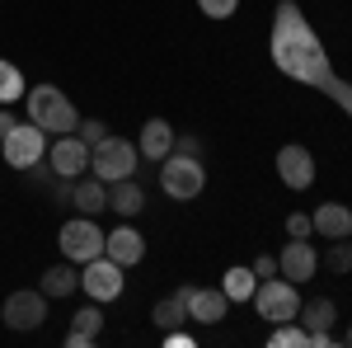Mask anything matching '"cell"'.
<instances>
[{"label":"cell","mask_w":352,"mask_h":348,"mask_svg":"<svg viewBox=\"0 0 352 348\" xmlns=\"http://www.w3.org/2000/svg\"><path fill=\"white\" fill-rule=\"evenodd\" d=\"M268 52H272V61H277L292 81L315 85L320 94H329V99L352 118V81H338V76H333L324 43H320V33L310 28V19L300 14L296 0H277V10H272Z\"/></svg>","instance_id":"obj_1"},{"label":"cell","mask_w":352,"mask_h":348,"mask_svg":"<svg viewBox=\"0 0 352 348\" xmlns=\"http://www.w3.org/2000/svg\"><path fill=\"white\" fill-rule=\"evenodd\" d=\"M24 104H28V118L52 136L76 132V123H80V118H76V104H71L56 85H33V90H24Z\"/></svg>","instance_id":"obj_2"},{"label":"cell","mask_w":352,"mask_h":348,"mask_svg":"<svg viewBox=\"0 0 352 348\" xmlns=\"http://www.w3.org/2000/svg\"><path fill=\"white\" fill-rule=\"evenodd\" d=\"M136 161H141V151H136V141H127V136H104L99 146H89V174L104 179V184L132 179Z\"/></svg>","instance_id":"obj_3"},{"label":"cell","mask_w":352,"mask_h":348,"mask_svg":"<svg viewBox=\"0 0 352 348\" xmlns=\"http://www.w3.org/2000/svg\"><path fill=\"white\" fill-rule=\"evenodd\" d=\"M254 306H258V316L268 325H287V320H296L300 316V296H296V283L292 278H263L258 287H254V296H249Z\"/></svg>","instance_id":"obj_4"},{"label":"cell","mask_w":352,"mask_h":348,"mask_svg":"<svg viewBox=\"0 0 352 348\" xmlns=\"http://www.w3.org/2000/svg\"><path fill=\"white\" fill-rule=\"evenodd\" d=\"M160 188L174 198V203H192V198L207 188V170H202V161H192V156L169 151L164 165H160Z\"/></svg>","instance_id":"obj_5"},{"label":"cell","mask_w":352,"mask_h":348,"mask_svg":"<svg viewBox=\"0 0 352 348\" xmlns=\"http://www.w3.org/2000/svg\"><path fill=\"white\" fill-rule=\"evenodd\" d=\"M0 156H5V165H14V170H33V165L47 156V132L33 118L28 123H14L5 132V141H0Z\"/></svg>","instance_id":"obj_6"},{"label":"cell","mask_w":352,"mask_h":348,"mask_svg":"<svg viewBox=\"0 0 352 348\" xmlns=\"http://www.w3.org/2000/svg\"><path fill=\"white\" fill-rule=\"evenodd\" d=\"M61 254L71 259V264H89V259H99L104 254V231L94 226V216H71L66 226H61Z\"/></svg>","instance_id":"obj_7"},{"label":"cell","mask_w":352,"mask_h":348,"mask_svg":"<svg viewBox=\"0 0 352 348\" xmlns=\"http://www.w3.org/2000/svg\"><path fill=\"white\" fill-rule=\"evenodd\" d=\"M80 287L89 292V301H118L122 296V264L109 259V254H99V259H89L80 264Z\"/></svg>","instance_id":"obj_8"},{"label":"cell","mask_w":352,"mask_h":348,"mask_svg":"<svg viewBox=\"0 0 352 348\" xmlns=\"http://www.w3.org/2000/svg\"><path fill=\"white\" fill-rule=\"evenodd\" d=\"M0 320L10 325V329H38V325L47 320V296H43V287L33 292V287H24V292H10L5 296V311H0Z\"/></svg>","instance_id":"obj_9"},{"label":"cell","mask_w":352,"mask_h":348,"mask_svg":"<svg viewBox=\"0 0 352 348\" xmlns=\"http://www.w3.org/2000/svg\"><path fill=\"white\" fill-rule=\"evenodd\" d=\"M47 170H52L56 179H80L85 170H89V146L76 132L56 136L52 146H47Z\"/></svg>","instance_id":"obj_10"},{"label":"cell","mask_w":352,"mask_h":348,"mask_svg":"<svg viewBox=\"0 0 352 348\" xmlns=\"http://www.w3.org/2000/svg\"><path fill=\"white\" fill-rule=\"evenodd\" d=\"M300 325H305V334H310V348H329L333 344V320H338V306L329 301V296H310L305 306H300Z\"/></svg>","instance_id":"obj_11"},{"label":"cell","mask_w":352,"mask_h":348,"mask_svg":"<svg viewBox=\"0 0 352 348\" xmlns=\"http://www.w3.org/2000/svg\"><path fill=\"white\" fill-rule=\"evenodd\" d=\"M277 174H282V184H287V188H296V193H300V188L315 184V156H310L305 146L292 141V146L277 151Z\"/></svg>","instance_id":"obj_12"},{"label":"cell","mask_w":352,"mask_h":348,"mask_svg":"<svg viewBox=\"0 0 352 348\" xmlns=\"http://www.w3.org/2000/svg\"><path fill=\"white\" fill-rule=\"evenodd\" d=\"M315 268H320V254L310 249V240H296V236H292V245L277 254V273L292 278V283H310Z\"/></svg>","instance_id":"obj_13"},{"label":"cell","mask_w":352,"mask_h":348,"mask_svg":"<svg viewBox=\"0 0 352 348\" xmlns=\"http://www.w3.org/2000/svg\"><path fill=\"white\" fill-rule=\"evenodd\" d=\"M104 254L118 259L122 268H132V264L146 259V236H141L136 226H113L109 236H104Z\"/></svg>","instance_id":"obj_14"},{"label":"cell","mask_w":352,"mask_h":348,"mask_svg":"<svg viewBox=\"0 0 352 348\" xmlns=\"http://www.w3.org/2000/svg\"><path fill=\"white\" fill-rule=\"evenodd\" d=\"M188 316H192L197 325H221L226 316H230V296L221 292V287H192Z\"/></svg>","instance_id":"obj_15"},{"label":"cell","mask_w":352,"mask_h":348,"mask_svg":"<svg viewBox=\"0 0 352 348\" xmlns=\"http://www.w3.org/2000/svg\"><path fill=\"white\" fill-rule=\"evenodd\" d=\"M71 207L80 216H99L104 207H109V184L104 179H71Z\"/></svg>","instance_id":"obj_16"},{"label":"cell","mask_w":352,"mask_h":348,"mask_svg":"<svg viewBox=\"0 0 352 348\" xmlns=\"http://www.w3.org/2000/svg\"><path fill=\"white\" fill-rule=\"evenodd\" d=\"M188 296H192V287H179L174 296L155 301V311H151V325H155L160 334H169V329H184V325H188Z\"/></svg>","instance_id":"obj_17"},{"label":"cell","mask_w":352,"mask_h":348,"mask_svg":"<svg viewBox=\"0 0 352 348\" xmlns=\"http://www.w3.org/2000/svg\"><path fill=\"white\" fill-rule=\"evenodd\" d=\"M310 221H315V231H320L324 240H348L352 236V212L343 203H320Z\"/></svg>","instance_id":"obj_18"},{"label":"cell","mask_w":352,"mask_h":348,"mask_svg":"<svg viewBox=\"0 0 352 348\" xmlns=\"http://www.w3.org/2000/svg\"><path fill=\"white\" fill-rule=\"evenodd\" d=\"M99 329H104V311L99 306H80L71 316V329H66V348H89L99 339Z\"/></svg>","instance_id":"obj_19"},{"label":"cell","mask_w":352,"mask_h":348,"mask_svg":"<svg viewBox=\"0 0 352 348\" xmlns=\"http://www.w3.org/2000/svg\"><path fill=\"white\" fill-rule=\"evenodd\" d=\"M136 151H141L146 161H164V156L174 151V127H169L164 118H151V123L141 127V141H136Z\"/></svg>","instance_id":"obj_20"},{"label":"cell","mask_w":352,"mask_h":348,"mask_svg":"<svg viewBox=\"0 0 352 348\" xmlns=\"http://www.w3.org/2000/svg\"><path fill=\"white\" fill-rule=\"evenodd\" d=\"M38 287H43V296L52 301V296H71L76 287H80V273H76V264L66 259V264H52L43 278H38Z\"/></svg>","instance_id":"obj_21"},{"label":"cell","mask_w":352,"mask_h":348,"mask_svg":"<svg viewBox=\"0 0 352 348\" xmlns=\"http://www.w3.org/2000/svg\"><path fill=\"white\" fill-rule=\"evenodd\" d=\"M109 207L118 216H136L141 207H146V193H141V184L136 179H118V184H109Z\"/></svg>","instance_id":"obj_22"},{"label":"cell","mask_w":352,"mask_h":348,"mask_svg":"<svg viewBox=\"0 0 352 348\" xmlns=\"http://www.w3.org/2000/svg\"><path fill=\"white\" fill-rule=\"evenodd\" d=\"M258 287V278H254V268H226V283H221V292L230 296V301H249Z\"/></svg>","instance_id":"obj_23"},{"label":"cell","mask_w":352,"mask_h":348,"mask_svg":"<svg viewBox=\"0 0 352 348\" xmlns=\"http://www.w3.org/2000/svg\"><path fill=\"white\" fill-rule=\"evenodd\" d=\"M24 71L14 66V61H0V108L14 104V99H24Z\"/></svg>","instance_id":"obj_24"},{"label":"cell","mask_w":352,"mask_h":348,"mask_svg":"<svg viewBox=\"0 0 352 348\" xmlns=\"http://www.w3.org/2000/svg\"><path fill=\"white\" fill-rule=\"evenodd\" d=\"M268 348H310V334H305V325H296V320H287V325H272Z\"/></svg>","instance_id":"obj_25"},{"label":"cell","mask_w":352,"mask_h":348,"mask_svg":"<svg viewBox=\"0 0 352 348\" xmlns=\"http://www.w3.org/2000/svg\"><path fill=\"white\" fill-rule=\"evenodd\" d=\"M324 264H329V273H348L352 268V240H333L329 254H324Z\"/></svg>","instance_id":"obj_26"},{"label":"cell","mask_w":352,"mask_h":348,"mask_svg":"<svg viewBox=\"0 0 352 348\" xmlns=\"http://www.w3.org/2000/svg\"><path fill=\"white\" fill-rule=\"evenodd\" d=\"M76 136H80L85 146H99V141L109 136V127H104L99 118H80V123H76Z\"/></svg>","instance_id":"obj_27"},{"label":"cell","mask_w":352,"mask_h":348,"mask_svg":"<svg viewBox=\"0 0 352 348\" xmlns=\"http://www.w3.org/2000/svg\"><path fill=\"white\" fill-rule=\"evenodd\" d=\"M197 10H202L207 19H230V14L240 10V0H197Z\"/></svg>","instance_id":"obj_28"},{"label":"cell","mask_w":352,"mask_h":348,"mask_svg":"<svg viewBox=\"0 0 352 348\" xmlns=\"http://www.w3.org/2000/svg\"><path fill=\"white\" fill-rule=\"evenodd\" d=\"M310 231H315V221H310L305 212H292V216H287V236H296V240H305Z\"/></svg>","instance_id":"obj_29"},{"label":"cell","mask_w":352,"mask_h":348,"mask_svg":"<svg viewBox=\"0 0 352 348\" xmlns=\"http://www.w3.org/2000/svg\"><path fill=\"white\" fill-rule=\"evenodd\" d=\"M174 151H179V156H192V161H202V141H197V136H174Z\"/></svg>","instance_id":"obj_30"},{"label":"cell","mask_w":352,"mask_h":348,"mask_svg":"<svg viewBox=\"0 0 352 348\" xmlns=\"http://www.w3.org/2000/svg\"><path fill=\"white\" fill-rule=\"evenodd\" d=\"M249 268H254V278H272V273H277V254H258Z\"/></svg>","instance_id":"obj_31"},{"label":"cell","mask_w":352,"mask_h":348,"mask_svg":"<svg viewBox=\"0 0 352 348\" xmlns=\"http://www.w3.org/2000/svg\"><path fill=\"white\" fill-rule=\"evenodd\" d=\"M164 348H192V334L188 329H169L164 334Z\"/></svg>","instance_id":"obj_32"},{"label":"cell","mask_w":352,"mask_h":348,"mask_svg":"<svg viewBox=\"0 0 352 348\" xmlns=\"http://www.w3.org/2000/svg\"><path fill=\"white\" fill-rule=\"evenodd\" d=\"M10 127H14V118H10V113L0 108V141H5V132H10Z\"/></svg>","instance_id":"obj_33"},{"label":"cell","mask_w":352,"mask_h":348,"mask_svg":"<svg viewBox=\"0 0 352 348\" xmlns=\"http://www.w3.org/2000/svg\"><path fill=\"white\" fill-rule=\"evenodd\" d=\"M343 339H348V344H352V329H348V334H343Z\"/></svg>","instance_id":"obj_34"},{"label":"cell","mask_w":352,"mask_h":348,"mask_svg":"<svg viewBox=\"0 0 352 348\" xmlns=\"http://www.w3.org/2000/svg\"><path fill=\"white\" fill-rule=\"evenodd\" d=\"M348 240H352V236H348Z\"/></svg>","instance_id":"obj_35"}]
</instances>
